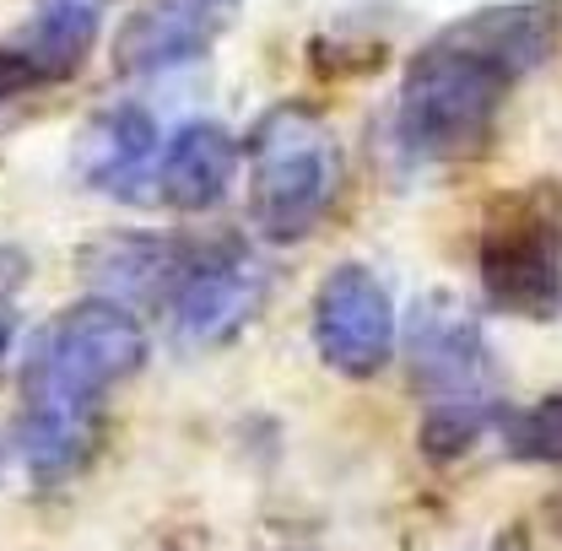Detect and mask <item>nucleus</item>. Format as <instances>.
Instances as JSON below:
<instances>
[{
  "mask_svg": "<svg viewBox=\"0 0 562 551\" xmlns=\"http://www.w3.org/2000/svg\"><path fill=\"white\" fill-rule=\"evenodd\" d=\"M558 33L552 0L487 5L427 38L401 76L395 146L406 162L449 168L492 136L503 103L530 70L547 66Z\"/></svg>",
  "mask_w": 562,
  "mask_h": 551,
  "instance_id": "f257e3e1",
  "label": "nucleus"
},
{
  "mask_svg": "<svg viewBox=\"0 0 562 551\" xmlns=\"http://www.w3.org/2000/svg\"><path fill=\"white\" fill-rule=\"evenodd\" d=\"M146 325L136 308L109 297H81L66 314H55L22 362V412H16V443L38 482H70L103 427V401L136 379L146 362Z\"/></svg>",
  "mask_w": 562,
  "mask_h": 551,
  "instance_id": "f03ea898",
  "label": "nucleus"
},
{
  "mask_svg": "<svg viewBox=\"0 0 562 551\" xmlns=\"http://www.w3.org/2000/svg\"><path fill=\"white\" fill-rule=\"evenodd\" d=\"M249 206L255 227L271 244H297L308 238L341 184V146L319 109L308 103H277L260 114L249 136Z\"/></svg>",
  "mask_w": 562,
  "mask_h": 551,
  "instance_id": "7ed1b4c3",
  "label": "nucleus"
},
{
  "mask_svg": "<svg viewBox=\"0 0 562 551\" xmlns=\"http://www.w3.org/2000/svg\"><path fill=\"white\" fill-rule=\"evenodd\" d=\"M109 5L114 0H33L27 22L0 38V109L27 92L66 87L87 66Z\"/></svg>",
  "mask_w": 562,
  "mask_h": 551,
  "instance_id": "20e7f679",
  "label": "nucleus"
},
{
  "mask_svg": "<svg viewBox=\"0 0 562 551\" xmlns=\"http://www.w3.org/2000/svg\"><path fill=\"white\" fill-rule=\"evenodd\" d=\"M266 297V271L238 244H190L184 266L168 286V319L179 341L216 346L227 341Z\"/></svg>",
  "mask_w": 562,
  "mask_h": 551,
  "instance_id": "39448f33",
  "label": "nucleus"
},
{
  "mask_svg": "<svg viewBox=\"0 0 562 551\" xmlns=\"http://www.w3.org/2000/svg\"><path fill=\"white\" fill-rule=\"evenodd\" d=\"M314 346L351 384L384 373V362L395 357V308H390L384 281L368 266H336L319 281V292H314Z\"/></svg>",
  "mask_w": 562,
  "mask_h": 551,
  "instance_id": "423d86ee",
  "label": "nucleus"
},
{
  "mask_svg": "<svg viewBox=\"0 0 562 551\" xmlns=\"http://www.w3.org/2000/svg\"><path fill=\"white\" fill-rule=\"evenodd\" d=\"M482 286L497 308L525 319L558 314V222L552 211H519L508 227L482 238Z\"/></svg>",
  "mask_w": 562,
  "mask_h": 551,
  "instance_id": "0eeeda50",
  "label": "nucleus"
},
{
  "mask_svg": "<svg viewBox=\"0 0 562 551\" xmlns=\"http://www.w3.org/2000/svg\"><path fill=\"white\" fill-rule=\"evenodd\" d=\"M238 0H140L114 38V70L120 76H157V70L201 60Z\"/></svg>",
  "mask_w": 562,
  "mask_h": 551,
  "instance_id": "6e6552de",
  "label": "nucleus"
},
{
  "mask_svg": "<svg viewBox=\"0 0 562 551\" xmlns=\"http://www.w3.org/2000/svg\"><path fill=\"white\" fill-rule=\"evenodd\" d=\"M412 373L438 401H492L497 362L471 314L449 297H427L412 319Z\"/></svg>",
  "mask_w": 562,
  "mask_h": 551,
  "instance_id": "1a4fd4ad",
  "label": "nucleus"
},
{
  "mask_svg": "<svg viewBox=\"0 0 562 551\" xmlns=\"http://www.w3.org/2000/svg\"><path fill=\"white\" fill-rule=\"evenodd\" d=\"M151 168H157V125L136 103L92 114V125L76 140V173L92 190H109V195L131 201Z\"/></svg>",
  "mask_w": 562,
  "mask_h": 551,
  "instance_id": "9d476101",
  "label": "nucleus"
},
{
  "mask_svg": "<svg viewBox=\"0 0 562 551\" xmlns=\"http://www.w3.org/2000/svg\"><path fill=\"white\" fill-rule=\"evenodd\" d=\"M233 173H238V140L211 120H195L168 140L157 162V190L173 211H211L233 190Z\"/></svg>",
  "mask_w": 562,
  "mask_h": 551,
  "instance_id": "9b49d317",
  "label": "nucleus"
},
{
  "mask_svg": "<svg viewBox=\"0 0 562 551\" xmlns=\"http://www.w3.org/2000/svg\"><path fill=\"white\" fill-rule=\"evenodd\" d=\"M190 244L179 238H157V233H140V238H109L103 249L87 255V276L103 286L98 297L109 303H125L131 292H146V297H168L173 276L184 266ZM131 308V303H125Z\"/></svg>",
  "mask_w": 562,
  "mask_h": 551,
  "instance_id": "f8f14e48",
  "label": "nucleus"
},
{
  "mask_svg": "<svg viewBox=\"0 0 562 551\" xmlns=\"http://www.w3.org/2000/svg\"><path fill=\"white\" fill-rule=\"evenodd\" d=\"M492 416V401H438L422 421V454L427 460H454L465 454Z\"/></svg>",
  "mask_w": 562,
  "mask_h": 551,
  "instance_id": "ddd939ff",
  "label": "nucleus"
},
{
  "mask_svg": "<svg viewBox=\"0 0 562 551\" xmlns=\"http://www.w3.org/2000/svg\"><path fill=\"white\" fill-rule=\"evenodd\" d=\"M503 443H508V454L525 460V465H558V449H562L558 395H541L530 412L508 416V421H503Z\"/></svg>",
  "mask_w": 562,
  "mask_h": 551,
  "instance_id": "4468645a",
  "label": "nucleus"
},
{
  "mask_svg": "<svg viewBox=\"0 0 562 551\" xmlns=\"http://www.w3.org/2000/svg\"><path fill=\"white\" fill-rule=\"evenodd\" d=\"M11 341H16V303H11V286L0 281V357L11 351Z\"/></svg>",
  "mask_w": 562,
  "mask_h": 551,
  "instance_id": "2eb2a0df",
  "label": "nucleus"
}]
</instances>
